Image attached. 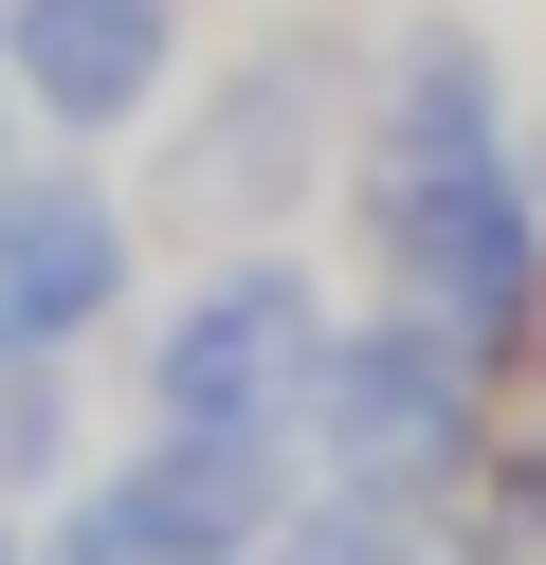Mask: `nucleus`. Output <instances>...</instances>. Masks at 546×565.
<instances>
[{
  "mask_svg": "<svg viewBox=\"0 0 546 565\" xmlns=\"http://www.w3.org/2000/svg\"><path fill=\"white\" fill-rule=\"evenodd\" d=\"M346 147H364V38L346 19H255L237 55H201L182 74V110L146 128V237H201V256H237V237H291L346 201Z\"/></svg>",
  "mask_w": 546,
  "mask_h": 565,
  "instance_id": "obj_1",
  "label": "nucleus"
},
{
  "mask_svg": "<svg viewBox=\"0 0 546 565\" xmlns=\"http://www.w3.org/2000/svg\"><path fill=\"white\" fill-rule=\"evenodd\" d=\"M346 256L383 310H419L437 347H473L492 383L546 365V128L510 164H346Z\"/></svg>",
  "mask_w": 546,
  "mask_h": 565,
  "instance_id": "obj_2",
  "label": "nucleus"
},
{
  "mask_svg": "<svg viewBox=\"0 0 546 565\" xmlns=\"http://www.w3.org/2000/svg\"><path fill=\"white\" fill-rule=\"evenodd\" d=\"M346 347V292H328L310 237H237L182 292L128 310V419H201V438H310V383Z\"/></svg>",
  "mask_w": 546,
  "mask_h": 565,
  "instance_id": "obj_3",
  "label": "nucleus"
},
{
  "mask_svg": "<svg viewBox=\"0 0 546 565\" xmlns=\"http://www.w3.org/2000/svg\"><path fill=\"white\" fill-rule=\"evenodd\" d=\"M492 419H510V383L473 347H437L419 310L364 292L346 347H328V383H310V475H364V492H400V511L456 529L473 475H492Z\"/></svg>",
  "mask_w": 546,
  "mask_h": 565,
  "instance_id": "obj_4",
  "label": "nucleus"
},
{
  "mask_svg": "<svg viewBox=\"0 0 546 565\" xmlns=\"http://www.w3.org/2000/svg\"><path fill=\"white\" fill-rule=\"evenodd\" d=\"M146 310V201L92 147L0 164V347H109Z\"/></svg>",
  "mask_w": 546,
  "mask_h": 565,
  "instance_id": "obj_5",
  "label": "nucleus"
},
{
  "mask_svg": "<svg viewBox=\"0 0 546 565\" xmlns=\"http://www.w3.org/2000/svg\"><path fill=\"white\" fill-rule=\"evenodd\" d=\"M201 74V0H19L0 19V92H19L36 147H146Z\"/></svg>",
  "mask_w": 546,
  "mask_h": 565,
  "instance_id": "obj_6",
  "label": "nucleus"
},
{
  "mask_svg": "<svg viewBox=\"0 0 546 565\" xmlns=\"http://www.w3.org/2000/svg\"><path fill=\"white\" fill-rule=\"evenodd\" d=\"M528 92H510L492 19H456V0H400L383 38H364V147L346 164H510L528 147Z\"/></svg>",
  "mask_w": 546,
  "mask_h": 565,
  "instance_id": "obj_7",
  "label": "nucleus"
},
{
  "mask_svg": "<svg viewBox=\"0 0 546 565\" xmlns=\"http://www.w3.org/2000/svg\"><path fill=\"white\" fill-rule=\"evenodd\" d=\"M109 492H128V511H164V529H201V547H274V511L291 492H310V438H201V419H146L128 456H92Z\"/></svg>",
  "mask_w": 546,
  "mask_h": 565,
  "instance_id": "obj_8",
  "label": "nucleus"
},
{
  "mask_svg": "<svg viewBox=\"0 0 546 565\" xmlns=\"http://www.w3.org/2000/svg\"><path fill=\"white\" fill-rule=\"evenodd\" d=\"M73 475H92V383H73V347H0V492L55 511Z\"/></svg>",
  "mask_w": 546,
  "mask_h": 565,
  "instance_id": "obj_9",
  "label": "nucleus"
},
{
  "mask_svg": "<svg viewBox=\"0 0 546 565\" xmlns=\"http://www.w3.org/2000/svg\"><path fill=\"white\" fill-rule=\"evenodd\" d=\"M419 547H437V511H400V492H364V475H310L255 565H419Z\"/></svg>",
  "mask_w": 546,
  "mask_h": 565,
  "instance_id": "obj_10",
  "label": "nucleus"
},
{
  "mask_svg": "<svg viewBox=\"0 0 546 565\" xmlns=\"http://www.w3.org/2000/svg\"><path fill=\"white\" fill-rule=\"evenodd\" d=\"M36 565H255V547H201V529H164V511H128L109 475H73L55 511H36Z\"/></svg>",
  "mask_w": 546,
  "mask_h": 565,
  "instance_id": "obj_11",
  "label": "nucleus"
},
{
  "mask_svg": "<svg viewBox=\"0 0 546 565\" xmlns=\"http://www.w3.org/2000/svg\"><path fill=\"white\" fill-rule=\"evenodd\" d=\"M0 565H36V511H19V492H0Z\"/></svg>",
  "mask_w": 546,
  "mask_h": 565,
  "instance_id": "obj_12",
  "label": "nucleus"
},
{
  "mask_svg": "<svg viewBox=\"0 0 546 565\" xmlns=\"http://www.w3.org/2000/svg\"><path fill=\"white\" fill-rule=\"evenodd\" d=\"M0 19H19V0H0ZM19 147H36V128H19V92H0V164H19Z\"/></svg>",
  "mask_w": 546,
  "mask_h": 565,
  "instance_id": "obj_13",
  "label": "nucleus"
},
{
  "mask_svg": "<svg viewBox=\"0 0 546 565\" xmlns=\"http://www.w3.org/2000/svg\"><path fill=\"white\" fill-rule=\"evenodd\" d=\"M419 565H492V547H473V529H437V547H419Z\"/></svg>",
  "mask_w": 546,
  "mask_h": 565,
  "instance_id": "obj_14",
  "label": "nucleus"
},
{
  "mask_svg": "<svg viewBox=\"0 0 546 565\" xmlns=\"http://www.w3.org/2000/svg\"><path fill=\"white\" fill-rule=\"evenodd\" d=\"M510 402H546V365H528V383H510Z\"/></svg>",
  "mask_w": 546,
  "mask_h": 565,
  "instance_id": "obj_15",
  "label": "nucleus"
}]
</instances>
